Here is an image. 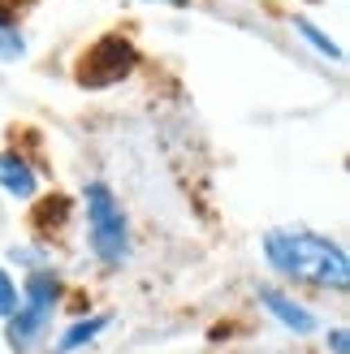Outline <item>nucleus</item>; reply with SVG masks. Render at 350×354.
<instances>
[{"instance_id": "f257e3e1", "label": "nucleus", "mask_w": 350, "mask_h": 354, "mask_svg": "<svg viewBox=\"0 0 350 354\" xmlns=\"http://www.w3.org/2000/svg\"><path fill=\"white\" fill-rule=\"evenodd\" d=\"M264 255L282 277L307 281V286L346 290V281H350L346 251L333 238H320V234H311V229H268Z\"/></svg>"}, {"instance_id": "f03ea898", "label": "nucleus", "mask_w": 350, "mask_h": 354, "mask_svg": "<svg viewBox=\"0 0 350 354\" xmlns=\"http://www.w3.org/2000/svg\"><path fill=\"white\" fill-rule=\"evenodd\" d=\"M82 203H86V234H91L95 259L117 268L130 255V225H126V212H121L117 194L104 182H91L82 190Z\"/></svg>"}, {"instance_id": "7ed1b4c3", "label": "nucleus", "mask_w": 350, "mask_h": 354, "mask_svg": "<svg viewBox=\"0 0 350 354\" xmlns=\"http://www.w3.org/2000/svg\"><path fill=\"white\" fill-rule=\"evenodd\" d=\"M61 298V281L52 272H35L22 290V307L9 315V346L13 350H30V342L52 324V311H57Z\"/></svg>"}, {"instance_id": "20e7f679", "label": "nucleus", "mask_w": 350, "mask_h": 354, "mask_svg": "<svg viewBox=\"0 0 350 354\" xmlns=\"http://www.w3.org/2000/svg\"><path fill=\"white\" fill-rule=\"evenodd\" d=\"M134 48H130V39H121V35H109V39H100L91 52L82 57V65H78V82L82 86H113V82H121L134 69Z\"/></svg>"}, {"instance_id": "39448f33", "label": "nucleus", "mask_w": 350, "mask_h": 354, "mask_svg": "<svg viewBox=\"0 0 350 354\" xmlns=\"http://www.w3.org/2000/svg\"><path fill=\"white\" fill-rule=\"evenodd\" d=\"M259 303H264L277 320H282L286 328H294L299 337H307V333H316V315H311L303 303H294L290 294H282V290H273V286H264L259 290Z\"/></svg>"}, {"instance_id": "423d86ee", "label": "nucleus", "mask_w": 350, "mask_h": 354, "mask_svg": "<svg viewBox=\"0 0 350 354\" xmlns=\"http://www.w3.org/2000/svg\"><path fill=\"white\" fill-rule=\"evenodd\" d=\"M0 190H9L13 199H35V190H39L30 165L17 151H0Z\"/></svg>"}, {"instance_id": "0eeeda50", "label": "nucleus", "mask_w": 350, "mask_h": 354, "mask_svg": "<svg viewBox=\"0 0 350 354\" xmlns=\"http://www.w3.org/2000/svg\"><path fill=\"white\" fill-rule=\"evenodd\" d=\"M113 320L109 315H91V320H74L65 333H61V342H57V354H74V350H82V346H91L104 328H109Z\"/></svg>"}, {"instance_id": "6e6552de", "label": "nucleus", "mask_w": 350, "mask_h": 354, "mask_svg": "<svg viewBox=\"0 0 350 354\" xmlns=\"http://www.w3.org/2000/svg\"><path fill=\"white\" fill-rule=\"evenodd\" d=\"M294 30H299V35H307V44H316V48L324 52V57H333V61H342V48H338L333 39H329L324 30H316V26H311L307 17H294Z\"/></svg>"}, {"instance_id": "1a4fd4ad", "label": "nucleus", "mask_w": 350, "mask_h": 354, "mask_svg": "<svg viewBox=\"0 0 350 354\" xmlns=\"http://www.w3.org/2000/svg\"><path fill=\"white\" fill-rule=\"evenodd\" d=\"M26 52V44H22V35H17V26H9L5 17H0V61H17Z\"/></svg>"}, {"instance_id": "9d476101", "label": "nucleus", "mask_w": 350, "mask_h": 354, "mask_svg": "<svg viewBox=\"0 0 350 354\" xmlns=\"http://www.w3.org/2000/svg\"><path fill=\"white\" fill-rule=\"evenodd\" d=\"M13 311H17V281L0 268V320H9Z\"/></svg>"}, {"instance_id": "9b49d317", "label": "nucleus", "mask_w": 350, "mask_h": 354, "mask_svg": "<svg viewBox=\"0 0 350 354\" xmlns=\"http://www.w3.org/2000/svg\"><path fill=\"white\" fill-rule=\"evenodd\" d=\"M346 328H333V333H329V346H333V354H346Z\"/></svg>"}]
</instances>
